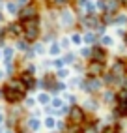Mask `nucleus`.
<instances>
[{
    "label": "nucleus",
    "instance_id": "obj_1",
    "mask_svg": "<svg viewBox=\"0 0 127 133\" xmlns=\"http://www.w3.org/2000/svg\"><path fill=\"white\" fill-rule=\"evenodd\" d=\"M28 96L26 92H21V90H17V88L10 86L6 83H2V86H0V97H2V101L8 103V105H17V103H23L24 101V97Z\"/></svg>",
    "mask_w": 127,
    "mask_h": 133
},
{
    "label": "nucleus",
    "instance_id": "obj_2",
    "mask_svg": "<svg viewBox=\"0 0 127 133\" xmlns=\"http://www.w3.org/2000/svg\"><path fill=\"white\" fill-rule=\"evenodd\" d=\"M38 15H41V2L39 0H32L30 4L19 8V13H17L15 19L19 23H26V21H30V19H34V17H38Z\"/></svg>",
    "mask_w": 127,
    "mask_h": 133
},
{
    "label": "nucleus",
    "instance_id": "obj_3",
    "mask_svg": "<svg viewBox=\"0 0 127 133\" xmlns=\"http://www.w3.org/2000/svg\"><path fill=\"white\" fill-rule=\"evenodd\" d=\"M103 88H105V84L101 81V77H84L82 84H80V90L88 96H99V92Z\"/></svg>",
    "mask_w": 127,
    "mask_h": 133
},
{
    "label": "nucleus",
    "instance_id": "obj_4",
    "mask_svg": "<svg viewBox=\"0 0 127 133\" xmlns=\"http://www.w3.org/2000/svg\"><path fill=\"white\" fill-rule=\"evenodd\" d=\"M77 26V17L69 8L58 11V30H73Z\"/></svg>",
    "mask_w": 127,
    "mask_h": 133
},
{
    "label": "nucleus",
    "instance_id": "obj_5",
    "mask_svg": "<svg viewBox=\"0 0 127 133\" xmlns=\"http://www.w3.org/2000/svg\"><path fill=\"white\" fill-rule=\"evenodd\" d=\"M86 118H88V112L82 109V105H69V112H67V116L66 120L69 124H75V126H84L86 124Z\"/></svg>",
    "mask_w": 127,
    "mask_h": 133
},
{
    "label": "nucleus",
    "instance_id": "obj_6",
    "mask_svg": "<svg viewBox=\"0 0 127 133\" xmlns=\"http://www.w3.org/2000/svg\"><path fill=\"white\" fill-rule=\"evenodd\" d=\"M17 79L24 84L26 92H36L38 90V79H36V75L30 73L26 68H21L19 71H17Z\"/></svg>",
    "mask_w": 127,
    "mask_h": 133
},
{
    "label": "nucleus",
    "instance_id": "obj_7",
    "mask_svg": "<svg viewBox=\"0 0 127 133\" xmlns=\"http://www.w3.org/2000/svg\"><path fill=\"white\" fill-rule=\"evenodd\" d=\"M108 71H112L114 77L122 81L125 77V73H127V56H118L116 55L110 62V66H108Z\"/></svg>",
    "mask_w": 127,
    "mask_h": 133
},
{
    "label": "nucleus",
    "instance_id": "obj_8",
    "mask_svg": "<svg viewBox=\"0 0 127 133\" xmlns=\"http://www.w3.org/2000/svg\"><path fill=\"white\" fill-rule=\"evenodd\" d=\"M108 69V64L103 62H95V60H86V69H84V77H101Z\"/></svg>",
    "mask_w": 127,
    "mask_h": 133
},
{
    "label": "nucleus",
    "instance_id": "obj_9",
    "mask_svg": "<svg viewBox=\"0 0 127 133\" xmlns=\"http://www.w3.org/2000/svg\"><path fill=\"white\" fill-rule=\"evenodd\" d=\"M6 26V36H8V41H15L23 38V23H19L17 19H13L11 23L4 24Z\"/></svg>",
    "mask_w": 127,
    "mask_h": 133
},
{
    "label": "nucleus",
    "instance_id": "obj_10",
    "mask_svg": "<svg viewBox=\"0 0 127 133\" xmlns=\"http://www.w3.org/2000/svg\"><path fill=\"white\" fill-rule=\"evenodd\" d=\"M92 47V56H90V60H95V62H103V64H108V60H110V52H108L107 47L99 45V43H95V45H90Z\"/></svg>",
    "mask_w": 127,
    "mask_h": 133
},
{
    "label": "nucleus",
    "instance_id": "obj_11",
    "mask_svg": "<svg viewBox=\"0 0 127 133\" xmlns=\"http://www.w3.org/2000/svg\"><path fill=\"white\" fill-rule=\"evenodd\" d=\"M97 97H99V101H101V105L112 107V105L116 103V90H114V88H103Z\"/></svg>",
    "mask_w": 127,
    "mask_h": 133
},
{
    "label": "nucleus",
    "instance_id": "obj_12",
    "mask_svg": "<svg viewBox=\"0 0 127 133\" xmlns=\"http://www.w3.org/2000/svg\"><path fill=\"white\" fill-rule=\"evenodd\" d=\"M82 109L86 112H90V114H95L99 109H101V101H99V97L97 96H88L84 99V103H82Z\"/></svg>",
    "mask_w": 127,
    "mask_h": 133
},
{
    "label": "nucleus",
    "instance_id": "obj_13",
    "mask_svg": "<svg viewBox=\"0 0 127 133\" xmlns=\"http://www.w3.org/2000/svg\"><path fill=\"white\" fill-rule=\"evenodd\" d=\"M17 58V51L13 45H6L2 47V64H6V62H15Z\"/></svg>",
    "mask_w": 127,
    "mask_h": 133
},
{
    "label": "nucleus",
    "instance_id": "obj_14",
    "mask_svg": "<svg viewBox=\"0 0 127 133\" xmlns=\"http://www.w3.org/2000/svg\"><path fill=\"white\" fill-rule=\"evenodd\" d=\"M26 126H28V129H30V133H39V129H41V126H43V122L39 120V118H36V116H26Z\"/></svg>",
    "mask_w": 127,
    "mask_h": 133
},
{
    "label": "nucleus",
    "instance_id": "obj_15",
    "mask_svg": "<svg viewBox=\"0 0 127 133\" xmlns=\"http://www.w3.org/2000/svg\"><path fill=\"white\" fill-rule=\"evenodd\" d=\"M97 41H99V36L94 30H84L82 32V43L84 45H95Z\"/></svg>",
    "mask_w": 127,
    "mask_h": 133
},
{
    "label": "nucleus",
    "instance_id": "obj_16",
    "mask_svg": "<svg viewBox=\"0 0 127 133\" xmlns=\"http://www.w3.org/2000/svg\"><path fill=\"white\" fill-rule=\"evenodd\" d=\"M47 55H49V56H52V58L62 55V47H60L58 39H54V41H51V43H49V47H47Z\"/></svg>",
    "mask_w": 127,
    "mask_h": 133
},
{
    "label": "nucleus",
    "instance_id": "obj_17",
    "mask_svg": "<svg viewBox=\"0 0 127 133\" xmlns=\"http://www.w3.org/2000/svg\"><path fill=\"white\" fill-rule=\"evenodd\" d=\"M114 26H125L127 28V11H118L114 13Z\"/></svg>",
    "mask_w": 127,
    "mask_h": 133
},
{
    "label": "nucleus",
    "instance_id": "obj_18",
    "mask_svg": "<svg viewBox=\"0 0 127 133\" xmlns=\"http://www.w3.org/2000/svg\"><path fill=\"white\" fill-rule=\"evenodd\" d=\"M13 47H15L17 52H26V51L32 47V43H28L24 38H19V39H15V45H13Z\"/></svg>",
    "mask_w": 127,
    "mask_h": 133
},
{
    "label": "nucleus",
    "instance_id": "obj_19",
    "mask_svg": "<svg viewBox=\"0 0 127 133\" xmlns=\"http://www.w3.org/2000/svg\"><path fill=\"white\" fill-rule=\"evenodd\" d=\"M69 39H71V45H75L77 49L84 45V43H82V32H77V30H73V32L69 34Z\"/></svg>",
    "mask_w": 127,
    "mask_h": 133
},
{
    "label": "nucleus",
    "instance_id": "obj_20",
    "mask_svg": "<svg viewBox=\"0 0 127 133\" xmlns=\"http://www.w3.org/2000/svg\"><path fill=\"white\" fill-rule=\"evenodd\" d=\"M51 99H52V96L49 94V92H45V90H41L39 94H38V97H36V101H38V105H51Z\"/></svg>",
    "mask_w": 127,
    "mask_h": 133
},
{
    "label": "nucleus",
    "instance_id": "obj_21",
    "mask_svg": "<svg viewBox=\"0 0 127 133\" xmlns=\"http://www.w3.org/2000/svg\"><path fill=\"white\" fill-rule=\"evenodd\" d=\"M32 49H34V52L38 56H43V55H47V45L41 41V39H38V41H34L32 43Z\"/></svg>",
    "mask_w": 127,
    "mask_h": 133
},
{
    "label": "nucleus",
    "instance_id": "obj_22",
    "mask_svg": "<svg viewBox=\"0 0 127 133\" xmlns=\"http://www.w3.org/2000/svg\"><path fill=\"white\" fill-rule=\"evenodd\" d=\"M62 56H64V60H66V66H73L75 62L79 60V55H77L75 51H71V49H69V51H66Z\"/></svg>",
    "mask_w": 127,
    "mask_h": 133
},
{
    "label": "nucleus",
    "instance_id": "obj_23",
    "mask_svg": "<svg viewBox=\"0 0 127 133\" xmlns=\"http://www.w3.org/2000/svg\"><path fill=\"white\" fill-rule=\"evenodd\" d=\"M4 8H6L8 15H11V17H17V13H19V6H17L15 0H8V2L4 4Z\"/></svg>",
    "mask_w": 127,
    "mask_h": 133
},
{
    "label": "nucleus",
    "instance_id": "obj_24",
    "mask_svg": "<svg viewBox=\"0 0 127 133\" xmlns=\"http://www.w3.org/2000/svg\"><path fill=\"white\" fill-rule=\"evenodd\" d=\"M69 88H67V83H64V81H56V84H54V88L51 90V96H58V94H64V92H67Z\"/></svg>",
    "mask_w": 127,
    "mask_h": 133
},
{
    "label": "nucleus",
    "instance_id": "obj_25",
    "mask_svg": "<svg viewBox=\"0 0 127 133\" xmlns=\"http://www.w3.org/2000/svg\"><path fill=\"white\" fill-rule=\"evenodd\" d=\"M99 45H103V47H107V49H110V47H114V38L112 36H108V34H103V36H99Z\"/></svg>",
    "mask_w": 127,
    "mask_h": 133
},
{
    "label": "nucleus",
    "instance_id": "obj_26",
    "mask_svg": "<svg viewBox=\"0 0 127 133\" xmlns=\"http://www.w3.org/2000/svg\"><path fill=\"white\" fill-rule=\"evenodd\" d=\"M79 58L80 60H90V56H92V47L90 45H82V47H79Z\"/></svg>",
    "mask_w": 127,
    "mask_h": 133
},
{
    "label": "nucleus",
    "instance_id": "obj_27",
    "mask_svg": "<svg viewBox=\"0 0 127 133\" xmlns=\"http://www.w3.org/2000/svg\"><path fill=\"white\" fill-rule=\"evenodd\" d=\"M99 21L105 26H114V13H99Z\"/></svg>",
    "mask_w": 127,
    "mask_h": 133
},
{
    "label": "nucleus",
    "instance_id": "obj_28",
    "mask_svg": "<svg viewBox=\"0 0 127 133\" xmlns=\"http://www.w3.org/2000/svg\"><path fill=\"white\" fill-rule=\"evenodd\" d=\"M17 71H19V68H17L15 62H6V64H4V73L6 75L13 77V75H17Z\"/></svg>",
    "mask_w": 127,
    "mask_h": 133
},
{
    "label": "nucleus",
    "instance_id": "obj_29",
    "mask_svg": "<svg viewBox=\"0 0 127 133\" xmlns=\"http://www.w3.org/2000/svg\"><path fill=\"white\" fill-rule=\"evenodd\" d=\"M54 75H56V79H58V81H66V79L71 75V71H69V68L66 66V68H60V69H56V71H54Z\"/></svg>",
    "mask_w": 127,
    "mask_h": 133
},
{
    "label": "nucleus",
    "instance_id": "obj_30",
    "mask_svg": "<svg viewBox=\"0 0 127 133\" xmlns=\"http://www.w3.org/2000/svg\"><path fill=\"white\" fill-rule=\"evenodd\" d=\"M62 97H64V101H66L67 105H77V103H79V97H77V94L64 92V94H62Z\"/></svg>",
    "mask_w": 127,
    "mask_h": 133
},
{
    "label": "nucleus",
    "instance_id": "obj_31",
    "mask_svg": "<svg viewBox=\"0 0 127 133\" xmlns=\"http://www.w3.org/2000/svg\"><path fill=\"white\" fill-rule=\"evenodd\" d=\"M54 126H56V118H54L52 114H47V116L43 118V128H47V129H54Z\"/></svg>",
    "mask_w": 127,
    "mask_h": 133
},
{
    "label": "nucleus",
    "instance_id": "obj_32",
    "mask_svg": "<svg viewBox=\"0 0 127 133\" xmlns=\"http://www.w3.org/2000/svg\"><path fill=\"white\" fill-rule=\"evenodd\" d=\"M84 13H97V6H95V0H88V2L82 6Z\"/></svg>",
    "mask_w": 127,
    "mask_h": 133
},
{
    "label": "nucleus",
    "instance_id": "obj_33",
    "mask_svg": "<svg viewBox=\"0 0 127 133\" xmlns=\"http://www.w3.org/2000/svg\"><path fill=\"white\" fill-rule=\"evenodd\" d=\"M51 62H52V68H54V69L66 68V60H64V56H62V55H60V56H54V58H51Z\"/></svg>",
    "mask_w": 127,
    "mask_h": 133
},
{
    "label": "nucleus",
    "instance_id": "obj_34",
    "mask_svg": "<svg viewBox=\"0 0 127 133\" xmlns=\"http://www.w3.org/2000/svg\"><path fill=\"white\" fill-rule=\"evenodd\" d=\"M64 105H66V101H64V97H58V96H54L52 99H51V107L56 111V109H62Z\"/></svg>",
    "mask_w": 127,
    "mask_h": 133
},
{
    "label": "nucleus",
    "instance_id": "obj_35",
    "mask_svg": "<svg viewBox=\"0 0 127 133\" xmlns=\"http://www.w3.org/2000/svg\"><path fill=\"white\" fill-rule=\"evenodd\" d=\"M73 69H75V71L77 73H80V75H84V69H86V60H77L75 62V64H73Z\"/></svg>",
    "mask_w": 127,
    "mask_h": 133
},
{
    "label": "nucleus",
    "instance_id": "obj_36",
    "mask_svg": "<svg viewBox=\"0 0 127 133\" xmlns=\"http://www.w3.org/2000/svg\"><path fill=\"white\" fill-rule=\"evenodd\" d=\"M82 79L84 75H79V77H73V79H69V83H67V88H80V84H82Z\"/></svg>",
    "mask_w": 127,
    "mask_h": 133
},
{
    "label": "nucleus",
    "instance_id": "obj_37",
    "mask_svg": "<svg viewBox=\"0 0 127 133\" xmlns=\"http://www.w3.org/2000/svg\"><path fill=\"white\" fill-rule=\"evenodd\" d=\"M58 43H60V47H62V51H64V52L71 49V39H69V36L60 38V39H58Z\"/></svg>",
    "mask_w": 127,
    "mask_h": 133
},
{
    "label": "nucleus",
    "instance_id": "obj_38",
    "mask_svg": "<svg viewBox=\"0 0 127 133\" xmlns=\"http://www.w3.org/2000/svg\"><path fill=\"white\" fill-rule=\"evenodd\" d=\"M23 103H24V109H26V111H28V109H34L36 105H38V101H36V97H30V96H26Z\"/></svg>",
    "mask_w": 127,
    "mask_h": 133
},
{
    "label": "nucleus",
    "instance_id": "obj_39",
    "mask_svg": "<svg viewBox=\"0 0 127 133\" xmlns=\"http://www.w3.org/2000/svg\"><path fill=\"white\" fill-rule=\"evenodd\" d=\"M54 129H58L60 133H66V129H67V122H66V120H56V126H54Z\"/></svg>",
    "mask_w": 127,
    "mask_h": 133
},
{
    "label": "nucleus",
    "instance_id": "obj_40",
    "mask_svg": "<svg viewBox=\"0 0 127 133\" xmlns=\"http://www.w3.org/2000/svg\"><path fill=\"white\" fill-rule=\"evenodd\" d=\"M125 32H127L125 26H116V30H114V34H116L118 38H122V39H123V36H125Z\"/></svg>",
    "mask_w": 127,
    "mask_h": 133
},
{
    "label": "nucleus",
    "instance_id": "obj_41",
    "mask_svg": "<svg viewBox=\"0 0 127 133\" xmlns=\"http://www.w3.org/2000/svg\"><path fill=\"white\" fill-rule=\"evenodd\" d=\"M15 2H17V6H19V8H23V6H26V4H30L32 0H15Z\"/></svg>",
    "mask_w": 127,
    "mask_h": 133
},
{
    "label": "nucleus",
    "instance_id": "obj_42",
    "mask_svg": "<svg viewBox=\"0 0 127 133\" xmlns=\"http://www.w3.org/2000/svg\"><path fill=\"white\" fill-rule=\"evenodd\" d=\"M73 2H75L77 6H80V8H82V6H84V4L88 2V0H73Z\"/></svg>",
    "mask_w": 127,
    "mask_h": 133
},
{
    "label": "nucleus",
    "instance_id": "obj_43",
    "mask_svg": "<svg viewBox=\"0 0 127 133\" xmlns=\"http://www.w3.org/2000/svg\"><path fill=\"white\" fill-rule=\"evenodd\" d=\"M4 122H6V114L0 112V126H4Z\"/></svg>",
    "mask_w": 127,
    "mask_h": 133
},
{
    "label": "nucleus",
    "instance_id": "obj_44",
    "mask_svg": "<svg viewBox=\"0 0 127 133\" xmlns=\"http://www.w3.org/2000/svg\"><path fill=\"white\" fill-rule=\"evenodd\" d=\"M6 23V17H4V13H2V10H0V24H4Z\"/></svg>",
    "mask_w": 127,
    "mask_h": 133
},
{
    "label": "nucleus",
    "instance_id": "obj_45",
    "mask_svg": "<svg viewBox=\"0 0 127 133\" xmlns=\"http://www.w3.org/2000/svg\"><path fill=\"white\" fill-rule=\"evenodd\" d=\"M4 77H6V73H4V69H2V68H0V81H2V79H4Z\"/></svg>",
    "mask_w": 127,
    "mask_h": 133
},
{
    "label": "nucleus",
    "instance_id": "obj_46",
    "mask_svg": "<svg viewBox=\"0 0 127 133\" xmlns=\"http://www.w3.org/2000/svg\"><path fill=\"white\" fill-rule=\"evenodd\" d=\"M4 133H15V131H13V129H10V128H6V129H4Z\"/></svg>",
    "mask_w": 127,
    "mask_h": 133
},
{
    "label": "nucleus",
    "instance_id": "obj_47",
    "mask_svg": "<svg viewBox=\"0 0 127 133\" xmlns=\"http://www.w3.org/2000/svg\"><path fill=\"white\" fill-rule=\"evenodd\" d=\"M123 45L127 47V32H125V36H123Z\"/></svg>",
    "mask_w": 127,
    "mask_h": 133
},
{
    "label": "nucleus",
    "instance_id": "obj_48",
    "mask_svg": "<svg viewBox=\"0 0 127 133\" xmlns=\"http://www.w3.org/2000/svg\"><path fill=\"white\" fill-rule=\"evenodd\" d=\"M4 129H6L4 126H0V133H4Z\"/></svg>",
    "mask_w": 127,
    "mask_h": 133
},
{
    "label": "nucleus",
    "instance_id": "obj_49",
    "mask_svg": "<svg viewBox=\"0 0 127 133\" xmlns=\"http://www.w3.org/2000/svg\"><path fill=\"white\" fill-rule=\"evenodd\" d=\"M0 62H2V49H0Z\"/></svg>",
    "mask_w": 127,
    "mask_h": 133
},
{
    "label": "nucleus",
    "instance_id": "obj_50",
    "mask_svg": "<svg viewBox=\"0 0 127 133\" xmlns=\"http://www.w3.org/2000/svg\"><path fill=\"white\" fill-rule=\"evenodd\" d=\"M51 133H60V131H51Z\"/></svg>",
    "mask_w": 127,
    "mask_h": 133
},
{
    "label": "nucleus",
    "instance_id": "obj_51",
    "mask_svg": "<svg viewBox=\"0 0 127 133\" xmlns=\"http://www.w3.org/2000/svg\"><path fill=\"white\" fill-rule=\"evenodd\" d=\"M122 133H127V129H123V131H122Z\"/></svg>",
    "mask_w": 127,
    "mask_h": 133
},
{
    "label": "nucleus",
    "instance_id": "obj_52",
    "mask_svg": "<svg viewBox=\"0 0 127 133\" xmlns=\"http://www.w3.org/2000/svg\"><path fill=\"white\" fill-rule=\"evenodd\" d=\"M6 2H8V0H6Z\"/></svg>",
    "mask_w": 127,
    "mask_h": 133
},
{
    "label": "nucleus",
    "instance_id": "obj_53",
    "mask_svg": "<svg viewBox=\"0 0 127 133\" xmlns=\"http://www.w3.org/2000/svg\"><path fill=\"white\" fill-rule=\"evenodd\" d=\"M125 75H127V73H125Z\"/></svg>",
    "mask_w": 127,
    "mask_h": 133
}]
</instances>
